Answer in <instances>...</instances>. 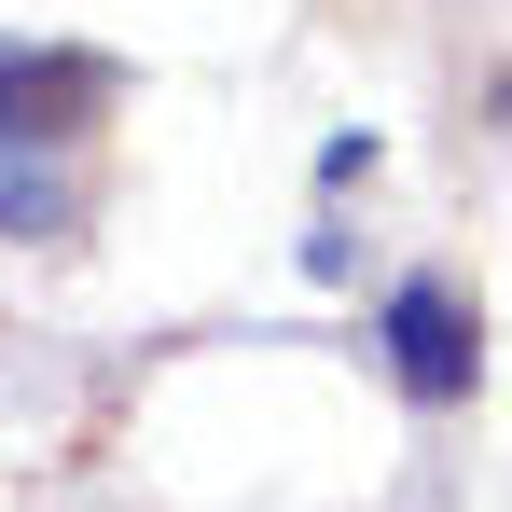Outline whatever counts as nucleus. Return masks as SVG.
Segmentation results:
<instances>
[{"label": "nucleus", "instance_id": "1", "mask_svg": "<svg viewBox=\"0 0 512 512\" xmlns=\"http://www.w3.org/2000/svg\"><path fill=\"white\" fill-rule=\"evenodd\" d=\"M111 70L97 56H0V236H70Z\"/></svg>", "mask_w": 512, "mask_h": 512}, {"label": "nucleus", "instance_id": "2", "mask_svg": "<svg viewBox=\"0 0 512 512\" xmlns=\"http://www.w3.org/2000/svg\"><path fill=\"white\" fill-rule=\"evenodd\" d=\"M388 346H402V388H429V402H457L471 360H485V333L457 319V291H402L388 305Z\"/></svg>", "mask_w": 512, "mask_h": 512}]
</instances>
